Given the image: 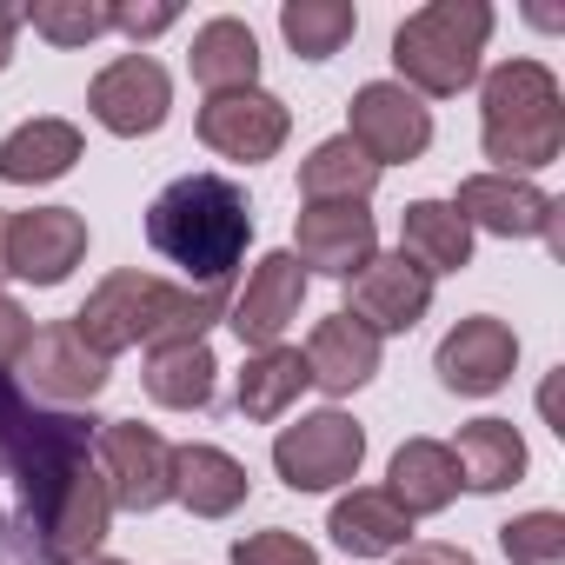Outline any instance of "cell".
I'll use <instances>...</instances> for the list:
<instances>
[{
  "instance_id": "obj_1",
  "label": "cell",
  "mask_w": 565,
  "mask_h": 565,
  "mask_svg": "<svg viewBox=\"0 0 565 565\" xmlns=\"http://www.w3.org/2000/svg\"><path fill=\"white\" fill-rule=\"evenodd\" d=\"M100 419L34 406L0 373V565H87L114 525L94 459Z\"/></svg>"
},
{
  "instance_id": "obj_2",
  "label": "cell",
  "mask_w": 565,
  "mask_h": 565,
  "mask_svg": "<svg viewBox=\"0 0 565 565\" xmlns=\"http://www.w3.org/2000/svg\"><path fill=\"white\" fill-rule=\"evenodd\" d=\"M147 246L186 273V287H233L253 246V206L226 173H180L147 206Z\"/></svg>"
},
{
  "instance_id": "obj_3",
  "label": "cell",
  "mask_w": 565,
  "mask_h": 565,
  "mask_svg": "<svg viewBox=\"0 0 565 565\" xmlns=\"http://www.w3.org/2000/svg\"><path fill=\"white\" fill-rule=\"evenodd\" d=\"M233 307V287H173L160 273L120 266L87 294V307L74 313V333L114 360L127 347H167V340H206V327H220Z\"/></svg>"
},
{
  "instance_id": "obj_4",
  "label": "cell",
  "mask_w": 565,
  "mask_h": 565,
  "mask_svg": "<svg viewBox=\"0 0 565 565\" xmlns=\"http://www.w3.org/2000/svg\"><path fill=\"white\" fill-rule=\"evenodd\" d=\"M479 147L519 180L565 153V94L545 61H499L479 81Z\"/></svg>"
},
{
  "instance_id": "obj_5",
  "label": "cell",
  "mask_w": 565,
  "mask_h": 565,
  "mask_svg": "<svg viewBox=\"0 0 565 565\" xmlns=\"http://www.w3.org/2000/svg\"><path fill=\"white\" fill-rule=\"evenodd\" d=\"M492 41V8L486 0H433L413 8L393 34V67L406 94L426 100H452L479 81V54Z\"/></svg>"
},
{
  "instance_id": "obj_6",
  "label": "cell",
  "mask_w": 565,
  "mask_h": 565,
  "mask_svg": "<svg viewBox=\"0 0 565 565\" xmlns=\"http://www.w3.org/2000/svg\"><path fill=\"white\" fill-rule=\"evenodd\" d=\"M366 466V426L340 406H320V413H300L294 426H279L273 439V472L287 479L294 492H333V486H353Z\"/></svg>"
},
{
  "instance_id": "obj_7",
  "label": "cell",
  "mask_w": 565,
  "mask_h": 565,
  "mask_svg": "<svg viewBox=\"0 0 565 565\" xmlns=\"http://www.w3.org/2000/svg\"><path fill=\"white\" fill-rule=\"evenodd\" d=\"M21 393L34 399V406H54V413H81L87 399H100L107 393V380H114V360H100L81 333H74V320H54V327H41L34 340H28V353H21Z\"/></svg>"
},
{
  "instance_id": "obj_8",
  "label": "cell",
  "mask_w": 565,
  "mask_h": 565,
  "mask_svg": "<svg viewBox=\"0 0 565 565\" xmlns=\"http://www.w3.org/2000/svg\"><path fill=\"white\" fill-rule=\"evenodd\" d=\"M94 459H100L114 512H160L173 499V446L153 426H140V419H100Z\"/></svg>"
},
{
  "instance_id": "obj_9",
  "label": "cell",
  "mask_w": 565,
  "mask_h": 565,
  "mask_svg": "<svg viewBox=\"0 0 565 565\" xmlns=\"http://www.w3.org/2000/svg\"><path fill=\"white\" fill-rule=\"evenodd\" d=\"M347 140L386 173V167H413L433 147V107L419 94H406L399 81H366L347 100Z\"/></svg>"
},
{
  "instance_id": "obj_10",
  "label": "cell",
  "mask_w": 565,
  "mask_h": 565,
  "mask_svg": "<svg viewBox=\"0 0 565 565\" xmlns=\"http://www.w3.org/2000/svg\"><path fill=\"white\" fill-rule=\"evenodd\" d=\"M452 213L479 233H499V239H545L552 253H565V233H558V213L565 200H552L545 186L519 180V173H472L459 180L452 193Z\"/></svg>"
},
{
  "instance_id": "obj_11",
  "label": "cell",
  "mask_w": 565,
  "mask_h": 565,
  "mask_svg": "<svg viewBox=\"0 0 565 565\" xmlns=\"http://www.w3.org/2000/svg\"><path fill=\"white\" fill-rule=\"evenodd\" d=\"M287 134H294V114L266 87L206 94V107H200V147H213L220 160H239V167L273 160L279 147H287Z\"/></svg>"
},
{
  "instance_id": "obj_12",
  "label": "cell",
  "mask_w": 565,
  "mask_h": 565,
  "mask_svg": "<svg viewBox=\"0 0 565 565\" xmlns=\"http://www.w3.org/2000/svg\"><path fill=\"white\" fill-rule=\"evenodd\" d=\"M87 114H94L107 134H120V140L160 134L167 114H173V81H167V67H160L153 54H120V61H107V67L94 74Z\"/></svg>"
},
{
  "instance_id": "obj_13",
  "label": "cell",
  "mask_w": 565,
  "mask_h": 565,
  "mask_svg": "<svg viewBox=\"0 0 565 565\" xmlns=\"http://www.w3.org/2000/svg\"><path fill=\"white\" fill-rule=\"evenodd\" d=\"M433 307V273H419L406 253H373L353 279H347V307L360 327H373L380 340L386 333H413Z\"/></svg>"
},
{
  "instance_id": "obj_14",
  "label": "cell",
  "mask_w": 565,
  "mask_h": 565,
  "mask_svg": "<svg viewBox=\"0 0 565 565\" xmlns=\"http://www.w3.org/2000/svg\"><path fill=\"white\" fill-rule=\"evenodd\" d=\"M300 307H307V266L279 246V253H266L253 273H246V287L233 294V307H226V327L239 333V347H279L287 340V327L300 320Z\"/></svg>"
},
{
  "instance_id": "obj_15",
  "label": "cell",
  "mask_w": 565,
  "mask_h": 565,
  "mask_svg": "<svg viewBox=\"0 0 565 565\" xmlns=\"http://www.w3.org/2000/svg\"><path fill=\"white\" fill-rule=\"evenodd\" d=\"M512 366H519V333H512L505 320H492V313L459 320V327L439 340V353H433L439 386L459 393V399H486V393H499V386L512 380Z\"/></svg>"
},
{
  "instance_id": "obj_16",
  "label": "cell",
  "mask_w": 565,
  "mask_h": 565,
  "mask_svg": "<svg viewBox=\"0 0 565 565\" xmlns=\"http://www.w3.org/2000/svg\"><path fill=\"white\" fill-rule=\"evenodd\" d=\"M87 259V220L74 206H28L8 213V273L28 287H61Z\"/></svg>"
},
{
  "instance_id": "obj_17",
  "label": "cell",
  "mask_w": 565,
  "mask_h": 565,
  "mask_svg": "<svg viewBox=\"0 0 565 565\" xmlns=\"http://www.w3.org/2000/svg\"><path fill=\"white\" fill-rule=\"evenodd\" d=\"M287 253L307 266V279H313V273L353 279V273L380 253V226H373L366 206H307V213L294 220V246H287Z\"/></svg>"
},
{
  "instance_id": "obj_18",
  "label": "cell",
  "mask_w": 565,
  "mask_h": 565,
  "mask_svg": "<svg viewBox=\"0 0 565 565\" xmlns=\"http://www.w3.org/2000/svg\"><path fill=\"white\" fill-rule=\"evenodd\" d=\"M380 353H386V340L373 333V327H360L353 313H333V320H320L313 327V340H307V380L327 393V399H347V393H360L373 373H380Z\"/></svg>"
},
{
  "instance_id": "obj_19",
  "label": "cell",
  "mask_w": 565,
  "mask_h": 565,
  "mask_svg": "<svg viewBox=\"0 0 565 565\" xmlns=\"http://www.w3.org/2000/svg\"><path fill=\"white\" fill-rule=\"evenodd\" d=\"M246 492H253V479L226 446H206V439L173 446V499L193 519H226V512L246 505Z\"/></svg>"
},
{
  "instance_id": "obj_20",
  "label": "cell",
  "mask_w": 565,
  "mask_h": 565,
  "mask_svg": "<svg viewBox=\"0 0 565 565\" xmlns=\"http://www.w3.org/2000/svg\"><path fill=\"white\" fill-rule=\"evenodd\" d=\"M333 545L353 552V558H393L413 545V519L386 499V486H353L333 499V519H327Z\"/></svg>"
},
{
  "instance_id": "obj_21",
  "label": "cell",
  "mask_w": 565,
  "mask_h": 565,
  "mask_svg": "<svg viewBox=\"0 0 565 565\" xmlns=\"http://www.w3.org/2000/svg\"><path fill=\"white\" fill-rule=\"evenodd\" d=\"M81 160V127L74 120H21L8 140H0V180L8 186H47V180H67Z\"/></svg>"
},
{
  "instance_id": "obj_22",
  "label": "cell",
  "mask_w": 565,
  "mask_h": 565,
  "mask_svg": "<svg viewBox=\"0 0 565 565\" xmlns=\"http://www.w3.org/2000/svg\"><path fill=\"white\" fill-rule=\"evenodd\" d=\"M386 499L406 512V519H433L459 499V466L439 439H406L386 466Z\"/></svg>"
},
{
  "instance_id": "obj_23",
  "label": "cell",
  "mask_w": 565,
  "mask_h": 565,
  "mask_svg": "<svg viewBox=\"0 0 565 565\" xmlns=\"http://www.w3.org/2000/svg\"><path fill=\"white\" fill-rule=\"evenodd\" d=\"M147 399L167 406V413H200L213 406V380H220V360L206 340H167V347H147Z\"/></svg>"
},
{
  "instance_id": "obj_24",
  "label": "cell",
  "mask_w": 565,
  "mask_h": 565,
  "mask_svg": "<svg viewBox=\"0 0 565 565\" xmlns=\"http://www.w3.org/2000/svg\"><path fill=\"white\" fill-rule=\"evenodd\" d=\"M446 452H452L466 492H505L525 479V439L512 419H472V426H459V439Z\"/></svg>"
},
{
  "instance_id": "obj_25",
  "label": "cell",
  "mask_w": 565,
  "mask_h": 565,
  "mask_svg": "<svg viewBox=\"0 0 565 565\" xmlns=\"http://www.w3.org/2000/svg\"><path fill=\"white\" fill-rule=\"evenodd\" d=\"M307 386H313V380H307L300 347H259V353H246V366H239L233 406H239V419L273 426V419H287V413H294V399H300Z\"/></svg>"
},
{
  "instance_id": "obj_26",
  "label": "cell",
  "mask_w": 565,
  "mask_h": 565,
  "mask_svg": "<svg viewBox=\"0 0 565 565\" xmlns=\"http://www.w3.org/2000/svg\"><path fill=\"white\" fill-rule=\"evenodd\" d=\"M399 253L419 273H466L472 266V226L452 213V200H413L399 213Z\"/></svg>"
},
{
  "instance_id": "obj_27",
  "label": "cell",
  "mask_w": 565,
  "mask_h": 565,
  "mask_svg": "<svg viewBox=\"0 0 565 565\" xmlns=\"http://www.w3.org/2000/svg\"><path fill=\"white\" fill-rule=\"evenodd\" d=\"M186 67H193V81H200L206 94H239V87H259V41H253V28H246V21L220 14V21H206V28L193 34Z\"/></svg>"
},
{
  "instance_id": "obj_28",
  "label": "cell",
  "mask_w": 565,
  "mask_h": 565,
  "mask_svg": "<svg viewBox=\"0 0 565 565\" xmlns=\"http://www.w3.org/2000/svg\"><path fill=\"white\" fill-rule=\"evenodd\" d=\"M373 186H380V167H373L347 134L320 140V147L300 160V193H307V206H366Z\"/></svg>"
},
{
  "instance_id": "obj_29",
  "label": "cell",
  "mask_w": 565,
  "mask_h": 565,
  "mask_svg": "<svg viewBox=\"0 0 565 565\" xmlns=\"http://www.w3.org/2000/svg\"><path fill=\"white\" fill-rule=\"evenodd\" d=\"M279 34L300 61H333L353 34H360V8L353 0H287L279 8Z\"/></svg>"
},
{
  "instance_id": "obj_30",
  "label": "cell",
  "mask_w": 565,
  "mask_h": 565,
  "mask_svg": "<svg viewBox=\"0 0 565 565\" xmlns=\"http://www.w3.org/2000/svg\"><path fill=\"white\" fill-rule=\"evenodd\" d=\"M21 21L41 41H54V47H87V41L114 34V8H107V0H34Z\"/></svg>"
},
{
  "instance_id": "obj_31",
  "label": "cell",
  "mask_w": 565,
  "mask_h": 565,
  "mask_svg": "<svg viewBox=\"0 0 565 565\" xmlns=\"http://www.w3.org/2000/svg\"><path fill=\"white\" fill-rule=\"evenodd\" d=\"M499 552L512 565H565V512H519L499 525Z\"/></svg>"
},
{
  "instance_id": "obj_32",
  "label": "cell",
  "mask_w": 565,
  "mask_h": 565,
  "mask_svg": "<svg viewBox=\"0 0 565 565\" xmlns=\"http://www.w3.org/2000/svg\"><path fill=\"white\" fill-rule=\"evenodd\" d=\"M226 558H233V565H320V552H313L300 532H287V525H266V532L233 539Z\"/></svg>"
},
{
  "instance_id": "obj_33",
  "label": "cell",
  "mask_w": 565,
  "mask_h": 565,
  "mask_svg": "<svg viewBox=\"0 0 565 565\" xmlns=\"http://www.w3.org/2000/svg\"><path fill=\"white\" fill-rule=\"evenodd\" d=\"M28 340H34V320H28V307L0 294V373H14V366H21Z\"/></svg>"
},
{
  "instance_id": "obj_34",
  "label": "cell",
  "mask_w": 565,
  "mask_h": 565,
  "mask_svg": "<svg viewBox=\"0 0 565 565\" xmlns=\"http://www.w3.org/2000/svg\"><path fill=\"white\" fill-rule=\"evenodd\" d=\"M173 21H180V8H114V34H127V41H153Z\"/></svg>"
},
{
  "instance_id": "obj_35",
  "label": "cell",
  "mask_w": 565,
  "mask_h": 565,
  "mask_svg": "<svg viewBox=\"0 0 565 565\" xmlns=\"http://www.w3.org/2000/svg\"><path fill=\"white\" fill-rule=\"evenodd\" d=\"M393 565H479L466 545H446V539H419L406 552H393Z\"/></svg>"
},
{
  "instance_id": "obj_36",
  "label": "cell",
  "mask_w": 565,
  "mask_h": 565,
  "mask_svg": "<svg viewBox=\"0 0 565 565\" xmlns=\"http://www.w3.org/2000/svg\"><path fill=\"white\" fill-rule=\"evenodd\" d=\"M14 34H21V14H14V8H0V74L14 67Z\"/></svg>"
},
{
  "instance_id": "obj_37",
  "label": "cell",
  "mask_w": 565,
  "mask_h": 565,
  "mask_svg": "<svg viewBox=\"0 0 565 565\" xmlns=\"http://www.w3.org/2000/svg\"><path fill=\"white\" fill-rule=\"evenodd\" d=\"M0 273H8V213H0Z\"/></svg>"
},
{
  "instance_id": "obj_38",
  "label": "cell",
  "mask_w": 565,
  "mask_h": 565,
  "mask_svg": "<svg viewBox=\"0 0 565 565\" xmlns=\"http://www.w3.org/2000/svg\"><path fill=\"white\" fill-rule=\"evenodd\" d=\"M87 565H127V558H107V552H94V558H87Z\"/></svg>"
}]
</instances>
